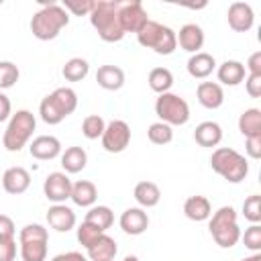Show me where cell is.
Instances as JSON below:
<instances>
[{"mask_svg": "<svg viewBox=\"0 0 261 261\" xmlns=\"http://www.w3.org/2000/svg\"><path fill=\"white\" fill-rule=\"evenodd\" d=\"M43 4L45 6L37 10L31 18V33L39 41H53L69 24V14L57 2H43Z\"/></svg>", "mask_w": 261, "mask_h": 261, "instance_id": "1", "label": "cell"}, {"mask_svg": "<svg viewBox=\"0 0 261 261\" xmlns=\"http://www.w3.org/2000/svg\"><path fill=\"white\" fill-rule=\"evenodd\" d=\"M118 6L116 0H98L94 2L90 16V24L96 29L98 37L106 43H118L124 37V31L118 22Z\"/></svg>", "mask_w": 261, "mask_h": 261, "instance_id": "2", "label": "cell"}, {"mask_svg": "<svg viewBox=\"0 0 261 261\" xmlns=\"http://www.w3.org/2000/svg\"><path fill=\"white\" fill-rule=\"evenodd\" d=\"M208 230L214 243L222 249H230L241 241V228L237 222V210L232 206H220L208 218Z\"/></svg>", "mask_w": 261, "mask_h": 261, "instance_id": "3", "label": "cell"}, {"mask_svg": "<svg viewBox=\"0 0 261 261\" xmlns=\"http://www.w3.org/2000/svg\"><path fill=\"white\" fill-rule=\"evenodd\" d=\"M210 167L230 184H241L249 173V163L245 155H241L230 147L214 149L210 157Z\"/></svg>", "mask_w": 261, "mask_h": 261, "instance_id": "4", "label": "cell"}, {"mask_svg": "<svg viewBox=\"0 0 261 261\" xmlns=\"http://www.w3.org/2000/svg\"><path fill=\"white\" fill-rule=\"evenodd\" d=\"M37 126V120H35V114L31 110H16L14 114H10V120H8V126L4 130V137H2V145L6 151H20L29 139L33 137V130Z\"/></svg>", "mask_w": 261, "mask_h": 261, "instance_id": "5", "label": "cell"}, {"mask_svg": "<svg viewBox=\"0 0 261 261\" xmlns=\"http://www.w3.org/2000/svg\"><path fill=\"white\" fill-rule=\"evenodd\" d=\"M137 41H139V45L153 49L157 55H171L177 49V39H175L173 29H169L161 22H155L151 18L137 33Z\"/></svg>", "mask_w": 261, "mask_h": 261, "instance_id": "6", "label": "cell"}, {"mask_svg": "<svg viewBox=\"0 0 261 261\" xmlns=\"http://www.w3.org/2000/svg\"><path fill=\"white\" fill-rule=\"evenodd\" d=\"M155 114L159 116V122H165L169 126H181L190 120V106L188 102L173 92L159 94L155 100Z\"/></svg>", "mask_w": 261, "mask_h": 261, "instance_id": "7", "label": "cell"}, {"mask_svg": "<svg viewBox=\"0 0 261 261\" xmlns=\"http://www.w3.org/2000/svg\"><path fill=\"white\" fill-rule=\"evenodd\" d=\"M147 20H149V14H147L145 6L139 0L120 2V6H118V22H120L124 35L126 33H135L137 35L145 27Z\"/></svg>", "mask_w": 261, "mask_h": 261, "instance_id": "8", "label": "cell"}, {"mask_svg": "<svg viewBox=\"0 0 261 261\" xmlns=\"http://www.w3.org/2000/svg\"><path fill=\"white\" fill-rule=\"evenodd\" d=\"M102 147L108 153H122L130 143V126L124 120H110L102 133Z\"/></svg>", "mask_w": 261, "mask_h": 261, "instance_id": "9", "label": "cell"}, {"mask_svg": "<svg viewBox=\"0 0 261 261\" xmlns=\"http://www.w3.org/2000/svg\"><path fill=\"white\" fill-rule=\"evenodd\" d=\"M43 194L53 204H63L71 194V179L65 171H53L43 181Z\"/></svg>", "mask_w": 261, "mask_h": 261, "instance_id": "10", "label": "cell"}, {"mask_svg": "<svg viewBox=\"0 0 261 261\" xmlns=\"http://www.w3.org/2000/svg\"><path fill=\"white\" fill-rule=\"evenodd\" d=\"M120 228L130 234V237H139L143 234L147 228H149V214L145 212V208L141 206H133V208H126L122 214H120Z\"/></svg>", "mask_w": 261, "mask_h": 261, "instance_id": "11", "label": "cell"}, {"mask_svg": "<svg viewBox=\"0 0 261 261\" xmlns=\"http://www.w3.org/2000/svg\"><path fill=\"white\" fill-rule=\"evenodd\" d=\"M226 18H228V27L232 31L247 33L255 22V12H253L251 4H247V2H232L228 6Z\"/></svg>", "mask_w": 261, "mask_h": 261, "instance_id": "12", "label": "cell"}, {"mask_svg": "<svg viewBox=\"0 0 261 261\" xmlns=\"http://www.w3.org/2000/svg\"><path fill=\"white\" fill-rule=\"evenodd\" d=\"M29 153H31V157H35L39 161H49V159H55L57 155H61V143L53 135H41V137L33 139V143L29 145Z\"/></svg>", "mask_w": 261, "mask_h": 261, "instance_id": "13", "label": "cell"}, {"mask_svg": "<svg viewBox=\"0 0 261 261\" xmlns=\"http://www.w3.org/2000/svg\"><path fill=\"white\" fill-rule=\"evenodd\" d=\"M175 39H177V43H179V47L184 51H188V53L194 55V53H200V49L204 45V31H202L200 24L188 22V24H184L179 29V33L175 35Z\"/></svg>", "mask_w": 261, "mask_h": 261, "instance_id": "14", "label": "cell"}, {"mask_svg": "<svg viewBox=\"0 0 261 261\" xmlns=\"http://www.w3.org/2000/svg\"><path fill=\"white\" fill-rule=\"evenodd\" d=\"M47 222L57 232H67L75 226V212L65 204H53L47 210Z\"/></svg>", "mask_w": 261, "mask_h": 261, "instance_id": "15", "label": "cell"}, {"mask_svg": "<svg viewBox=\"0 0 261 261\" xmlns=\"http://www.w3.org/2000/svg\"><path fill=\"white\" fill-rule=\"evenodd\" d=\"M196 96L198 102L208 110H216L224 104V90L216 82H200L196 88Z\"/></svg>", "mask_w": 261, "mask_h": 261, "instance_id": "16", "label": "cell"}, {"mask_svg": "<svg viewBox=\"0 0 261 261\" xmlns=\"http://www.w3.org/2000/svg\"><path fill=\"white\" fill-rule=\"evenodd\" d=\"M29 186H31V173L24 167H18V165L8 167L2 175V188L12 196L24 194L29 190Z\"/></svg>", "mask_w": 261, "mask_h": 261, "instance_id": "17", "label": "cell"}, {"mask_svg": "<svg viewBox=\"0 0 261 261\" xmlns=\"http://www.w3.org/2000/svg\"><path fill=\"white\" fill-rule=\"evenodd\" d=\"M86 251H88V259L90 261H112L116 257L118 247H116V241L112 237L102 232Z\"/></svg>", "mask_w": 261, "mask_h": 261, "instance_id": "18", "label": "cell"}, {"mask_svg": "<svg viewBox=\"0 0 261 261\" xmlns=\"http://www.w3.org/2000/svg\"><path fill=\"white\" fill-rule=\"evenodd\" d=\"M216 75H218V82L224 84V86H239L241 82H245L247 77V69L241 61L237 59H226L218 65L216 69Z\"/></svg>", "mask_w": 261, "mask_h": 261, "instance_id": "19", "label": "cell"}, {"mask_svg": "<svg viewBox=\"0 0 261 261\" xmlns=\"http://www.w3.org/2000/svg\"><path fill=\"white\" fill-rule=\"evenodd\" d=\"M188 73L196 80H204L208 77L214 69H216V59L214 55L206 53V51H200V53H194L190 59H188Z\"/></svg>", "mask_w": 261, "mask_h": 261, "instance_id": "20", "label": "cell"}, {"mask_svg": "<svg viewBox=\"0 0 261 261\" xmlns=\"http://www.w3.org/2000/svg\"><path fill=\"white\" fill-rule=\"evenodd\" d=\"M96 82L102 90L116 92L124 86V71L118 65H100L96 71Z\"/></svg>", "mask_w": 261, "mask_h": 261, "instance_id": "21", "label": "cell"}, {"mask_svg": "<svg viewBox=\"0 0 261 261\" xmlns=\"http://www.w3.org/2000/svg\"><path fill=\"white\" fill-rule=\"evenodd\" d=\"M184 214L186 218L194 220V222H202V220H208L210 214H212V206H210V200L206 196H190L186 202H184Z\"/></svg>", "mask_w": 261, "mask_h": 261, "instance_id": "22", "label": "cell"}, {"mask_svg": "<svg viewBox=\"0 0 261 261\" xmlns=\"http://www.w3.org/2000/svg\"><path fill=\"white\" fill-rule=\"evenodd\" d=\"M194 141L200 147H216L222 141V128L214 120H204L194 130Z\"/></svg>", "mask_w": 261, "mask_h": 261, "instance_id": "23", "label": "cell"}, {"mask_svg": "<svg viewBox=\"0 0 261 261\" xmlns=\"http://www.w3.org/2000/svg\"><path fill=\"white\" fill-rule=\"evenodd\" d=\"M69 198L73 200L75 206H82V208H92L98 200V190L92 181L88 179H80L75 184H71V194Z\"/></svg>", "mask_w": 261, "mask_h": 261, "instance_id": "24", "label": "cell"}, {"mask_svg": "<svg viewBox=\"0 0 261 261\" xmlns=\"http://www.w3.org/2000/svg\"><path fill=\"white\" fill-rule=\"evenodd\" d=\"M88 163V153L84 147H67L63 153H61V167L65 173H80Z\"/></svg>", "mask_w": 261, "mask_h": 261, "instance_id": "25", "label": "cell"}, {"mask_svg": "<svg viewBox=\"0 0 261 261\" xmlns=\"http://www.w3.org/2000/svg\"><path fill=\"white\" fill-rule=\"evenodd\" d=\"M135 200H137V204L141 206V208H153V206H157L159 204V200H161V190H159V186L155 184V181H139L137 186H135Z\"/></svg>", "mask_w": 261, "mask_h": 261, "instance_id": "26", "label": "cell"}, {"mask_svg": "<svg viewBox=\"0 0 261 261\" xmlns=\"http://www.w3.org/2000/svg\"><path fill=\"white\" fill-rule=\"evenodd\" d=\"M239 130L245 139L261 135V110L259 108H247L239 116Z\"/></svg>", "mask_w": 261, "mask_h": 261, "instance_id": "27", "label": "cell"}, {"mask_svg": "<svg viewBox=\"0 0 261 261\" xmlns=\"http://www.w3.org/2000/svg\"><path fill=\"white\" fill-rule=\"evenodd\" d=\"M147 82H149V88H151L153 92L165 94V92H169L171 86H173V73H171L167 67H153V69L149 71Z\"/></svg>", "mask_w": 261, "mask_h": 261, "instance_id": "28", "label": "cell"}, {"mask_svg": "<svg viewBox=\"0 0 261 261\" xmlns=\"http://www.w3.org/2000/svg\"><path fill=\"white\" fill-rule=\"evenodd\" d=\"M49 96L53 98V102L57 104V108L63 112V116H69V114L77 108V94H75L71 88L61 86V88L53 90Z\"/></svg>", "mask_w": 261, "mask_h": 261, "instance_id": "29", "label": "cell"}, {"mask_svg": "<svg viewBox=\"0 0 261 261\" xmlns=\"http://www.w3.org/2000/svg\"><path fill=\"white\" fill-rule=\"evenodd\" d=\"M84 220L90 222V224H94V226H98L102 232H106L112 226V222H114V212L108 206H92L86 212V218Z\"/></svg>", "mask_w": 261, "mask_h": 261, "instance_id": "30", "label": "cell"}, {"mask_svg": "<svg viewBox=\"0 0 261 261\" xmlns=\"http://www.w3.org/2000/svg\"><path fill=\"white\" fill-rule=\"evenodd\" d=\"M90 71V63L82 57H71L69 61H65L61 73L67 82H82Z\"/></svg>", "mask_w": 261, "mask_h": 261, "instance_id": "31", "label": "cell"}, {"mask_svg": "<svg viewBox=\"0 0 261 261\" xmlns=\"http://www.w3.org/2000/svg\"><path fill=\"white\" fill-rule=\"evenodd\" d=\"M22 261H45L47 259V241H27L20 243Z\"/></svg>", "mask_w": 261, "mask_h": 261, "instance_id": "32", "label": "cell"}, {"mask_svg": "<svg viewBox=\"0 0 261 261\" xmlns=\"http://www.w3.org/2000/svg\"><path fill=\"white\" fill-rule=\"evenodd\" d=\"M39 114H41L43 122H47V124H59V122L65 118L63 112L57 108V104L53 102L51 96H45V98L41 100V104H39Z\"/></svg>", "mask_w": 261, "mask_h": 261, "instance_id": "33", "label": "cell"}, {"mask_svg": "<svg viewBox=\"0 0 261 261\" xmlns=\"http://www.w3.org/2000/svg\"><path fill=\"white\" fill-rule=\"evenodd\" d=\"M104 128H106V122H104V118H102L100 114H90V116H86L84 122H82V133H84V137L90 139V141L100 139L102 133H104Z\"/></svg>", "mask_w": 261, "mask_h": 261, "instance_id": "34", "label": "cell"}, {"mask_svg": "<svg viewBox=\"0 0 261 261\" xmlns=\"http://www.w3.org/2000/svg\"><path fill=\"white\" fill-rule=\"evenodd\" d=\"M147 137H149V141L153 145H167V143L173 141V130L165 122H153L147 128Z\"/></svg>", "mask_w": 261, "mask_h": 261, "instance_id": "35", "label": "cell"}, {"mask_svg": "<svg viewBox=\"0 0 261 261\" xmlns=\"http://www.w3.org/2000/svg\"><path fill=\"white\" fill-rule=\"evenodd\" d=\"M243 216L251 224H259L261 222V196L259 194H251L249 198H245V202H243Z\"/></svg>", "mask_w": 261, "mask_h": 261, "instance_id": "36", "label": "cell"}, {"mask_svg": "<svg viewBox=\"0 0 261 261\" xmlns=\"http://www.w3.org/2000/svg\"><path fill=\"white\" fill-rule=\"evenodd\" d=\"M20 77L18 67L12 61H0V92L12 88Z\"/></svg>", "mask_w": 261, "mask_h": 261, "instance_id": "37", "label": "cell"}, {"mask_svg": "<svg viewBox=\"0 0 261 261\" xmlns=\"http://www.w3.org/2000/svg\"><path fill=\"white\" fill-rule=\"evenodd\" d=\"M27 241H49V232L43 224H24L18 232V243Z\"/></svg>", "mask_w": 261, "mask_h": 261, "instance_id": "38", "label": "cell"}, {"mask_svg": "<svg viewBox=\"0 0 261 261\" xmlns=\"http://www.w3.org/2000/svg\"><path fill=\"white\" fill-rule=\"evenodd\" d=\"M75 234H77L80 245H84V247L88 249V247H90V245H92V243L102 234V230H100L98 226H94V224H90V222H86V220H84V222L77 226V232H75Z\"/></svg>", "mask_w": 261, "mask_h": 261, "instance_id": "39", "label": "cell"}, {"mask_svg": "<svg viewBox=\"0 0 261 261\" xmlns=\"http://www.w3.org/2000/svg\"><path fill=\"white\" fill-rule=\"evenodd\" d=\"M245 247L253 253L261 251V226L259 224H251L249 228H245V234H241Z\"/></svg>", "mask_w": 261, "mask_h": 261, "instance_id": "40", "label": "cell"}, {"mask_svg": "<svg viewBox=\"0 0 261 261\" xmlns=\"http://www.w3.org/2000/svg\"><path fill=\"white\" fill-rule=\"evenodd\" d=\"M61 6H63L65 10H69L71 14H75V16H86V14L92 12L94 2H92V0H63Z\"/></svg>", "mask_w": 261, "mask_h": 261, "instance_id": "41", "label": "cell"}, {"mask_svg": "<svg viewBox=\"0 0 261 261\" xmlns=\"http://www.w3.org/2000/svg\"><path fill=\"white\" fill-rule=\"evenodd\" d=\"M14 259H16V241L0 239V261H14Z\"/></svg>", "mask_w": 261, "mask_h": 261, "instance_id": "42", "label": "cell"}, {"mask_svg": "<svg viewBox=\"0 0 261 261\" xmlns=\"http://www.w3.org/2000/svg\"><path fill=\"white\" fill-rule=\"evenodd\" d=\"M245 90L251 98H259L261 96V75H251L247 73L245 77Z\"/></svg>", "mask_w": 261, "mask_h": 261, "instance_id": "43", "label": "cell"}, {"mask_svg": "<svg viewBox=\"0 0 261 261\" xmlns=\"http://www.w3.org/2000/svg\"><path fill=\"white\" fill-rule=\"evenodd\" d=\"M245 151L251 159H259L261 157V135L257 137H247L245 139Z\"/></svg>", "mask_w": 261, "mask_h": 261, "instance_id": "44", "label": "cell"}, {"mask_svg": "<svg viewBox=\"0 0 261 261\" xmlns=\"http://www.w3.org/2000/svg\"><path fill=\"white\" fill-rule=\"evenodd\" d=\"M14 232L16 228H14L12 218L6 214H0V239H14Z\"/></svg>", "mask_w": 261, "mask_h": 261, "instance_id": "45", "label": "cell"}, {"mask_svg": "<svg viewBox=\"0 0 261 261\" xmlns=\"http://www.w3.org/2000/svg\"><path fill=\"white\" fill-rule=\"evenodd\" d=\"M245 69H247L251 75H261V51L251 53V57H249Z\"/></svg>", "mask_w": 261, "mask_h": 261, "instance_id": "46", "label": "cell"}, {"mask_svg": "<svg viewBox=\"0 0 261 261\" xmlns=\"http://www.w3.org/2000/svg\"><path fill=\"white\" fill-rule=\"evenodd\" d=\"M10 112H12L10 98L4 92H0V122H4L6 118H10Z\"/></svg>", "mask_w": 261, "mask_h": 261, "instance_id": "47", "label": "cell"}, {"mask_svg": "<svg viewBox=\"0 0 261 261\" xmlns=\"http://www.w3.org/2000/svg\"><path fill=\"white\" fill-rule=\"evenodd\" d=\"M51 261H88V257H84V255L77 253V251H67V253L55 255Z\"/></svg>", "mask_w": 261, "mask_h": 261, "instance_id": "48", "label": "cell"}, {"mask_svg": "<svg viewBox=\"0 0 261 261\" xmlns=\"http://www.w3.org/2000/svg\"><path fill=\"white\" fill-rule=\"evenodd\" d=\"M241 261H261V253H253V255H249V257H245Z\"/></svg>", "mask_w": 261, "mask_h": 261, "instance_id": "49", "label": "cell"}, {"mask_svg": "<svg viewBox=\"0 0 261 261\" xmlns=\"http://www.w3.org/2000/svg\"><path fill=\"white\" fill-rule=\"evenodd\" d=\"M122 261H139V257H137V255H126Z\"/></svg>", "mask_w": 261, "mask_h": 261, "instance_id": "50", "label": "cell"}]
</instances>
